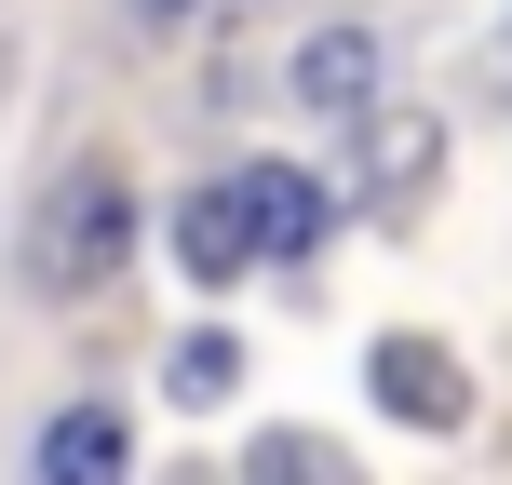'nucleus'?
I'll use <instances>...</instances> for the list:
<instances>
[{
    "instance_id": "obj_3",
    "label": "nucleus",
    "mask_w": 512,
    "mask_h": 485,
    "mask_svg": "<svg viewBox=\"0 0 512 485\" xmlns=\"http://www.w3.org/2000/svg\"><path fill=\"white\" fill-rule=\"evenodd\" d=\"M27 485H135V418H122V391H68V405L27 432Z\"/></svg>"
},
{
    "instance_id": "obj_8",
    "label": "nucleus",
    "mask_w": 512,
    "mask_h": 485,
    "mask_svg": "<svg viewBox=\"0 0 512 485\" xmlns=\"http://www.w3.org/2000/svg\"><path fill=\"white\" fill-rule=\"evenodd\" d=\"M162 391H176V405L189 418H216V405H230V391H243V337H176V351H162Z\"/></svg>"
},
{
    "instance_id": "obj_5",
    "label": "nucleus",
    "mask_w": 512,
    "mask_h": 485,
    "mask_svg": "<svg viewBox=\"0 0 512 485\" xmlns=\"http://www.w3.org/2000/svg\"><path fill=\"white\" fill-rule=\"evenodd\" d=\"M283 95L324 108V122H378V108H391V41H378V27H310L297 68H283Z\"/></svg>"
},
{
    "instance_id": "obj_6",
    "label": "nucleus",
    "mask_w": 512,
    "mask_h": 485,
    "mask_svg": "<svg viewBox=\"0 0 512 485\" xmlns=\"http://www.w3.org/2000/svg\"><path fill=\"white\" fill-rule=\"evenodd\" d=\"M432 162H445V122H432V108H378V122H364V149H351V189H337V203H364V216H418V203H432Z\"/></svg>"
},
{
    "instance_id": "obj_11",
    "label": "nucleus",
    "mask_w": 512,
    "mask_h": 485,
    "mask_svg": "<svg viewBox=\"0 0 512 485\" xmlns=\"http://www.w3.org/2000/svg\"><path fill=\"white\" fill-rule=\"evenodd\" d=\"M216 0H135V27H203Z\"/></svg>"
},
{
    "instance_id": "obj_4",
    "label": "nucleus",
    "mask_w": 512,
    "mask_h": 485,
    "mask_svg": "<svg viewBox=\"0 0 512 485\" xmlns=\"http://www.w3.org/2000/svg\"><path fill=\"white\" fill-rule=\"evenodd\" d=\"M230 203L256 230V270H297V256L337 230V189L310 176V162H230Z\"/></svg>"
},
{
    "instance_id": "obj_9",
    "label": "nucleus",
    "mask_w": 512,
    "mask_h": 485,
    "mask_svg": "<svg viewBox=\"0 0 512 485\" xmlns=\"http://www.w3.org/2000/svg\"><path fill=\"white\" fill-rule=\"evenodd\" d=\"M243 485H364V472L337 459L324 432H256V445H243Z\"/></svg>"
},
{
    "instance_id": "obj_1",
    "label": "nucleus",
    "mask_w": 512,
    "mask_h": 485,
    "mask_svg": "<svg viewBox=\"0 0 512 485\" xmlns=\"http://www.w3.org/2000/svg\"><path fill=\"white\" fill-rule=\"evenodd\" d=\"M135 243H149V189H135L122 149H68L41 176V203L14 216V297L27 310H95L108 283L135 270Z\"/></svg>"
},
{
    "instance_id": "obj_7",
    "label": "nucleus",
    "mask_w": 512,
    "mask_h": 485,
    "mask_svg": "<svg viewBox=\"0 0 512 485\" xmlns=\"http://www.w3.org/2000/svg\"><path fill=\"white\" fill-rule=\"evenodd\" d=\"M162 243H176V283H203V297H230V283L256 270V230H243V203H230V176H203L176 216H162Z\"/></svg>"
},
{
    "instance_id": "obj_2",
    "label": "nucleus",
    "mask_w": 512,
    "mask_h": 485,
    "mask_svg": "<svg viewBox=\"0 0 512 485\" xmlns=\"http://www.w3.org/2000/svg\"><path fill=\"white\" fill-rule=\"evenodd\" d=\"M364 391H378V418H405V432H472V364L445 351V337L391 324L378 351H364Z\"/></svg>"
},
{
    "instance_id": "obj_10",
    "label": "nucleus",
    "mask_w": 512,
    "mask_h": 485,
    "mask_svg": "<svg viewBox=\"0 0 512 485\" xmlns=\"http://www.w3.org/2000/svg\"><path fill=\"white\" fill-rule=\"evenodd\" d=\"M14 68H27V14L0 0V95H14Z\"/></svg>"
}]
</instances>
